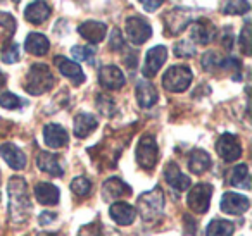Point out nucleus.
Here are the masks:
<instances>
[{"mask_svg": "<svg viewBox=\"0 0 252 236\" xmlns=\"http://www.w3.org/2000/svg\"><path fill=\"white\" fill-rule=\"evenodd\" d=\"M130 193H131V188L126 183H123L121 179H118V177H111L102 186V197H104L105 202L116 200V198H121Z\"/></svg>", "mask_w": 252, "mask_h": 236, "instance_id": "nucleus-20", "label": "nucleus"}, {"mask_svg": "<svg viewBox=\"0 0 252 236\" xmlns=\"http://www.w3.org/2000/svg\"><path fill=\"white\" fill-rule=\"evenodd\" d=\"M35 197L42 205H57L61 198V191L50 183H38L35 186Z\"/></svg>", "mask_w": 252, "mask_h": 236, "instance_id": "nucleus-21", "label": "nucleus"}, {"mask_svg": "<svg viewBox=\"0 0 252 236\" xmlns=\"http://www.w3.org/2000/svg\"><path fill=\"white\" fill-rule=\"evenodd\" d=\"M43 140H45V145L50 148H61V147L67 145L69 142V136H67L66 129L59 124H47L43 128Z\"/></svg>", "mask_w": 252, "mask_h": 236, "instance_id": "nucleus-15", "label": "nucleus"}, {"mask_svg": "<svg viewBox=\"0 0 252 236\" xmlns=\"http://www.w3.org/2000/svg\"><path fill=\"white\" fill-rule=\"evenodd\" d=\"M109 214H111L112 221L119 226L131 224L135 221V217H137V210L130 204H126V202H116L111 207V210H109Z\"/></svg>", "mask_w": 252, "mask_h": 236, "instance_id": "nucleus-17", "label": "nucleus"}, {"mask_svg": "<svg viewBox=\"0 0 252 236\" xmlns=\"http://www.w3.org/2000/svg\"><path fill=\"white\" fill-rule=\"evenodd\" d=\"M54 62H56V66L59 67V71L64 76L73 81V85L78 87V85H81L85 81V74H83V71H81L80 64L73 62V60L66 59V57H63V56H57L56 59H54Z\"/></svg>", "mask_w": 252, "mask_h": 236, "instance_id": "nucleus-13", "label": "nucleus"}, {"mask_svg": "<svg viewBox=\"0 0 252 236\" xmlns=\"http://www.w3.org/2000/svg\"><path fill=\"white\" fill-rule=\"evenodd\" d=\"M47 236H59V235H47Z\"/></svg>", "mask_w": 252, "mask_h": 236, "instance_id": "nucleus-44", "label": "nucleus"}, {"mask_svg": "<svg viewBox=\"0 0 252 236\" xmlns=\"http://www.w3.org/2000/svg\"><path fill=\"white\" fill-rule=\"evenodd\" d=\"M78 33L83 36L87 42L90 43H100L105 38V33H107V26L104 23L98 21H85L83 25H80Z\"/></svg>", "mask_w": 252, "mask_h": 236, "instance_id": "nucleus-16", "label": "nucleus"}, {"mask_svg": "<svg viewBox=\"0 0 252 236\" xmlns=\"http://www.w3.org/2000/svg\"><path fill=\"white\" fill-rule=\"evenodd\" d=\"M228 183L231 186H240V188H245L249 190L251 188V176H249V167L245 164H240V166L233 167L228 176Z\"/></svg>", "mask_w": 252, "mask_h": 236, "instance_id": "nucleus-28", "label": "nucleus"}, {"mask_svg": "<svg viewBox=\"0 0 252 236\" xmlns=\"http://www.w3.org/2000/svg\"><path fill=\"white\" fill-rule=\"evenodd\" d=\"M54 87V76L49 66L45 64H33L30 67L25 80V90L32 95H42Z\"/></svg>", "mask_w": 252, "mask_h": 236, "instance_id": "nucleus-2", "label": "nucleus"}, {"mask_svg": "<svg viewBox=\"0 0 252 236\" xmlns=\"http://www.w3.org/2000/svg\"><path fill=\"white\" fill-rule=\"evenodd\" d=\"M193 19V12L187 7H175L166 14V30L169 35H178Z\"/></svg>", "mask_w": 252, "mask_h": 236, "instance_id": "nucleus-9", "label": "nucleus"}, {"mask_svg": "<svg viewBox=\"0 0 252 236\" xmlns=\"http://www.w3.org/2000/svg\"><path fill=\"white\" fill-rule=\"evenodd\" d=\"M92 190V183L90 179H87V177L80 176L76 177V179H73V183H71V191H73L74 195H78V197H85V195H88Z\"/></svg>", "mask_w": 252, "mask_h": 236, "instance_id": "nucleus-33", "label": "nucleus"}, {"mask_svg": "<svg viewBox=\"0 0 252 236\" xmlns=\"http://www.w3.org/2000/svg\"><path fill=\"white\" fill-rule=\"evenodd\" d=\"M166 59H168V49H166V47H162V45L152 47V49L147 52V56H145L142 74H144L145 78L156 76V73L161 69L162 64L166 62Z\"/></svg>", "mask_w": 252, "mask_h": 236, "instance_id": "nucleus-10", "label": "nucleus"}, {"mask_svg": "<svg viewBox=\"0 0 252 236\" xmlns=\"http://www.w3.org/2000/svg\"><path fill=\"white\" fill-rule=\"evenodd\" d=\"M221 66V59L218 57L216 52H206L202 57V67L206 71H214L216 67Z\"/></svg>", "mask_w": 252, "mask_h": 236, "instance_id": "nucleus-38", "label": "nucleus"}, {"mask_svg": "<svg viewBox=\"0 0 252 236\" xmlns=\"http://www.w3.org/2000/svg\"><path fill=\"white\" fill-rule=\"evenodd\" d=\"M5 87V76L2 74V71H0V91H2V88Z\"/></svg>", "mask_w": 252, "mask_h": 236, "instance_id": "nucleus-43", "label": "nucleus"}, {"mask_svg": "<svg viewBox=\"0 0 252 236\" xmlns=\"http://www.w3.org/2000/svg\"><path fill=\"white\" fill-rule=\"evenodd\" d=\"M164 177H166V181L169 183V186L171 188H175L176 191H185V190H189L190 188V177L189 176H185V174L180 171V167L176 166L175 162H169V164H166V167H164Z\"/></svg>", "mask_w": 252, "mask_h": 236, "instance_id": "nucleus-14", "label": "nucleus"}, {"mask_svg": "<svg viewBox=\"0 0 252 236\" xmlns=\"http://www.w3.org/2000/svg\"><path fill=\"white\" fill-rule=\"evenodd\" d=\"M251 4L247 0H226L223 5V14H230V16H240L249 12Z\"/></svg>", "mask_w": 252, "mask_h": 236, "instance_id": "nucleus-30", "label": "nucleus"}, {"mask_svg": "<svg viewBox=\"0 0 252 236\" xmlns=\"http://www.w3.org/2000/svg\"><path fill=\"white\" fill-rule=\"evenodd\" d=\"M138 2H140V4L144 5V9L147 12H154L156 9L161 7L164 0H138Z\"/></svg>", "mask_w": 252, "mask_h": 236, "instance_id": "nucleus-41", "label": "nucleus"}, {"mask_svg": "<svg viewBox=\"0 0 252 236\" xmlns=\"http://www.w3.org/2000/svg\"><path fill=\"white\" fill-rule=\"evenodd\" d=\"M137 100H138V105L144 109H149L158 102V90L152 83L149 81H138L137 83Z\"/></svg>", "mask_w": 252, "mask_h": 236, "instance_id": "nucleus-22", "label": "nucleus"}, {"mask_svg": "<svg viewBox=\"0 0 252 236\" xmlns=\"http://www.w3.org/2000/svg\"><path fill=\"white\" fill-rule=\"evenodd\" d=\"M216 152L224 162H233L242 155V147L240 142L235 135L231 133H224L218 138L216 142Z\"/></svg>", "mask_w": 252, "mask_h": 236, "instance_id": "nucleus-8", "label": "nucleus"}, {"mask_svg": "<svg viewBox=\"0 0 252 236\" xmlns=\"http://www.w3.org/2000/svg\"><path fill=\"white\" fill-rule=\"evenodd\" d=\"M126 35L133 45H142L152 36V28L145 19L138 16H131L126 19Z\"/></svg>", "mask_w": 252, "mask_h": 236, "instance_id": "nucleus-6", "label": "nucleus"}, {"mask_svg": "<svg viewBox=\"0 0 252 236\" xmlns=\"http://www.w3.org/2000/svg\"><path fill=\"white\" fill-rule=\"evenodd\" d=\"M50 7L45 0H35L26 7L25 11V18L26 21H30L32 25H42L47 19L50 18Z\"/></svg>", "mask_w": 252, "mask_h": 236, "instance_id": "nucleus-18", "label": "nucleus"}, {"mask_svg": "<svg viewBox=\"0 0 252 236\" xmlns=\"http://www.w3.org/2000/svg\"><path fill=\"white\" fill-rule=\"evenodd\" d=\"M71 54L76 60H85V62H94L95 57V49L94 47H83V45H76L71 49Z\"/></svg>", "mask_w": 252, "mask_h": 236, "instance_id": "nucleus-32", "label": "nucleus"}, {"mask_svg": "<svg viewBox=\"0 0 252 236\" xmlns=\"http://www.w3.org/2000/svg\"><path fill=\"white\" fill-rule=\"evenodd\" d=\"M249 207H251V202H249V198L244 197V195L228 191V193H224L223 198H221V210L226 212V214H231V215L244 214L245 210H249Z\"/></svg>", "mask_w": 252, "mask_h": 236, "instance_id": "nucleus-11", "label": "nucleus"}, {"mask_svg": "<svg viewBox=\"0 0 252 236\" xmlns=\"http://www.w3.org/2000/svg\"><path fill=\"white\" fill-rule=\"evenodd\" d=\"M233 231H235L233 222L223 221V219H214L207 226L206 236H231Z\"/></svg>", "mask_w": 252, "mask_h": 236, "instance_id": "nucleus-29", "label": "nucleus"}, {"mask_svg": "<svg viewBox=\"0 0 252 236\" xmlns=\"http://www.w3.org/2000/svg\"><path fill=\"white\" fill-rule=\"evenodd\" d=\"M109 45H111L112 50H121L123 47H125V40H123L121 31H119L118 28L112 30V33H111V42H109Z\"/></svg>", "mask_w": 252, "mask_h": 236, "instance_id": "nucleus-40", "label": "nucleus"}, {"mask_svg": "<svg viewBox=\"0 0 252 236\" xmlns=\"http://www.w3.org/2000/svg\"><path fill=\"white\" fill-rule=\"evenodd\" d=\"M211 195H213V186L206 183H199L197 186H193L192 190H190L189 197H187L189 207L192 208L193 212L204 214V212H207V208H209Z\"/></svg>", "mask_w": 252, "mask_h": 236, "instance_id": "nucleus-7", "label": "nucleus"}, {"mask_svg": "<svg viewBox=\"0 0 252 236\" xmlns=\"http://www.w3.org/2000/svg\"><path fill=\"white\" fill-rule=\"evenodd\" d=\"M97 126L98 121L95 119V116L85 114V112L83 114H78L74 118V135L78 138H87V136H90L97 129Z\"/></svg>", "mask_w": 252, "mask_h": 236, "instance_id": "nucleus-25", "label": "nucleus"}, {"mask_svg": "<svg viewBox=\"0 0 252 236\" xmlns=\"http://www.w3.org/2000/svg\"><path fill=\"white\" fill-rule=\"evenodd\" d=\"M9 212L14 222H23L28 219L32 210V200L28 195V186L21 177H11L9 181Z\"/></svg>", "mask_w": 252, "mask_h": 236, "instance_id": "nucleus-1", "label": "nucleus"}, {"mask_svg": "<svg viewBox=\"0 0 252 236\" xmlns=\"http://www.w3.org/2000/svg\"><path fill=\"white\" fill-rule=\"evenodd\" d=\"M162 208H164V195L159 186L140 195V198H138V210L145 221H152V219L159 217L162 214Z\"/></svg>", "mask_w": 252, "mask_h": 236, "instance_id": "nucleus-3", "label": "nucleus"}, {"mask_svg": "<svg viewBox=\"0 0 252 236\" xmlns=\"http://www.w3.org/2000/svg\"><path fill=\"white\" fill-rule=\"evenodd\" d=\"M211 164L213 162H211L209 153L200 148L193 150L189 157V169L192 171L193 174H204L211 167Z\"/></svg>", "mask_w": 252, "mask_h": 236, "instance_id": "nucleus-27", "label": "nucleus"}, {"mask_svg": "<svg viewBox=\"0 0 252 236\" xmlns=\"http://www.w3.org/2000/svg\"><path fill=\"white\" fill-rule=\"evenodd\" d=\"M175 56L176 57H193L195 56V47L193 45H190L189 42H185V40H183V42H178L175 45Z\"/></svg>", "mask_w": 252, "mask_h": 236, "instance_id": "nucleus-39", "label": "nucleus"}, {"mask_svg": "<svg viewBox=\"0 0 252 236\" xmlns=\"http://www.w3.org/2000/svg\"><path fill=\"white\" fill-rule=\"evenodd\" d=\"M158 142L152 135H145L140 138L137 147V162L140 164L144 169L151 171L152 167L158 164Z\"/></svg>", "mask_w": 252, "mask_h": 236, "instance_id": "nucleus-5", "label": "nucleus"}, {"mask_svg": "<svg viewBox=\"0 0 252 236\" xmlns=\"http://www.w3.org/2000/svg\"><path fill=\"white\" fill-rule=\"evenodd\" d=\"M49 40L45 38L43 35H40V33H30L28 38H26L25 42V49L28 50L32 56H45L47 52H49Z\"/></svg>", "mask_w": 252, "mask_h": 236, "instance_id": "nucleus-26", "label": "nucleus"}, {"mask_svg": "<svg viewBox=\"0 0 252 236\" xmlns=\"http://www.w3.org/2000/svg\"><path fill=\"white\" fill-rule=\"evenodd\" d=\"M125 74L116 66H104L98 71V83L107 90H119L125 87Z\"/></svg>", "mask_w": 252, "mask_h": 236, "instance_id": "nucleus-12", "label": "nucleus"}, {"mask_svg": "<svg viewBox=\"0 0 252 236\" xmlns=\"http://www.w3.org/2000/svg\"><path fill=\"white\" fill-rule=\"evenodd\" d=\"M57 215L56 214H52V212H43V214H40V217H38V221H40V224H50V222L56 219Z\"/></svg>", "mask_w": 252, "mask_h": 236, "instance_id": "nucleus-42", "label": "nucleus"}, {"mask_svg": "<svg viewBox=\"0 0 252 236\" xmlns=\"http://www.w3.org/2000/svg\"><path fill=\"white\" fill-rule=\"evenodd\" d=\"M0 155L4 157V160L12 169H16V171L25 169L26 155L23 153L21 148H18V147L12 145V143H4V145L0 147Z\"/></svg>", "mask_w": 252, "mask_h": 236, "instance_id": "nucleus-19", "label": "nucleus"}, {"mask_svg": "<svg viewBox=\"0 0 252 236\" xmlns=\"http://www.w3.org/2000/svg\"><path fill=\"white\" fill-rule=\"evenodd\" d=\"M36 166H38V169H42L43 173H49L50 176H54V177H61L64 174L63 167H61V164H59V159H57L54 153H49V152L38 153V157H36Z\"/></svg>", "mask_w": 252, "mask_h": 236, "instance_id": "nucleus-24", "label": "nucleus"}, {"mask_svg": "<svg viewBox=\"0 0 252 236\" xmlns=\"http://www.w3.org/2000/svg\"><path fill=\"white\" fill-rule=\"evenodd\" d=\"M23 104H25V102H23L18 95L11 93V91H4V93L0 95V105H2L4 109H11V111H14V109L21 107Z\"/></svg>", "mask_w": 252, "mask_h": 236, "instance_id": "nucleus-34", "label": "nucleus"}, {"mask_svg": "<svg viewBox=\"0 0 252 236\" xmlns=\"http://www.w3.org/2000/svg\"><path fill=\"white\" fill-rule=\"evenodd\" d=\"M14 28H16V23L12 19V16L0 12V38L9 40L12 36V33H14Z\"/></svg>", "mask_w": 252, "mask_h": 236, "instance_id": "nucleus-31", "label": "nucleus"}, {"mask_svg": "<svg viewBox=\"0 0 252 236\" xmlns=\"http://www.w3.org/2000/svg\"><path fill=\"white\" fill-rule=\"evenodd\" d=\"M97 107H98V111H100L104 116H107V118L114 116V112H116L114 102H112V98L107 97V95H98L97 97Z\"/></svg>", "mask_w": 252, "mask_h": 236, "instance_id": "nucleus-35", "label": "nucleus"}, {"mask_svg": "<svg viewBox=\"0 0 252 236\" xmlns=\"http://www.w3.org/2000/svg\"><path fill=\"white\" fill-rule=\"evenodd\" d=\"M14 2H19V0H14Z\"/></svg>", "mask_w": 252, "mask_h": 236, "instance_id": "nucleus-45", "label": "nucleus"}, {"mask_svg": "<svg viewBox=\"0 0 252 236\" xmlns=\"http://www.w3.org/2000/svg\"><path fill=\"white\" fill-rule=\"evenodd\" d=\"M251 21L245 23L244 30L240 33V38H238V43H240L242 50H244L245 56H251V49H252V43H251Z\"/></svg>", "mask_w": 252, "mask_h": 236, "instance_id": "nucleus-36", "label": "nucleus"}, {"mask_svg": "<svg viewBox=\"0 0 252 236\" xmlns=\"http://www.w3.org/2000/svg\"><path fill=\"white\" fill-rule=\"evenodd\" d=\"M214 33H216L214 26L206 19L195 21L192 26V40L195 43H199V45H207L214 38Z\"/></svg>", "mask_w": 252, "mask_h": 236, "instance_id": "nucleus-23", "label": "nucleus"}, {"mask_svg": "<svg viewBox=\"0 0 252 236\" xmlns=\"http://www.w3.org/2000/svg\"><path fill=\"white\" fill-rule=\"evenodd\" d=\"M2 60L5 64H14L19 60V45L18 43H11L7 49H4L2 52Z\"/></svg>", "mask_w": 252, "mask_h": 236, "instance_id": "nucleus-37", "label": "nucleus"}, {"mask_svg": "<svg viewBox=\"0 0 252 236\" xmlns=\"http://www.w3.org/2000/svg\"><path fill=\"white\" fill-rule=\"evenodd\" d=\"M192 83V71L187 66H171L162 76V87L173 93H182Z\"/></svg>", "mask_w": 252, "mask_h": 236, "instance_id": "nucleus-4", "label": "nucleus"}]
</instances>
